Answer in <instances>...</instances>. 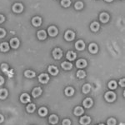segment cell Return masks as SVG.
<instances>
[{
    "label": "cell",
    "instance_id": "cell-1",
    "mask_svg": "<svg viewBox=\"0 0 125 125\" xmlns=\"http://www.w3.org/2000/svg\"><path fill=\"white\" fill-rule=\"evenodd\" d=\"M116 95L113 92L109 91V92H107L106 94H105V99L108 102H113V100L115 99Z\"/></svg>",
    "mask_w": 125,
    "mask_h": 125
},
{
    "label": "cell",
    "instance_id": "cell-2",
    "mask_svg": "<svg viewBox=\"0 0 125 125\" xmlns=\"http://www.w3.org/2000/svg\"><path fill=\"white\" fill-rule=\"evenodd\" d=\"M53 56L55 59H59L62 58L63 56V52L60 48H55V49L53 51Z\"/></svg>",
    "mask_w": 125,
    "mask_h": 125
},
{
    "label": "cell",
    "instance_id": "cell-3",
    "mask_svg": "<svg viewBox=\"0 0 125 125\" xmlns=\"http://www.w3.org/2000/svg\"><path fill=\"white\" fill-rule=\"evenodd\" d=\"M39 80L42 83H47L48 82V80H49V77H48V75L47 73H42L39 75Z\"/></svg>",
    "mask_w": 125,
    "mask_h": 125
},
{
    "label": "cell",
    "instance_id": "cell-4",
    "mask_svg": "<svg viewBox=\"0 0 125 125\" xmlns=\"http://www.w3.org/2000/svg\"><path fill=\"white\" fill-rule=\"evenodd\" d=\"M65 39L68 41H71L73 40L74 39V37H75V34H74V33L73 31H71V30H68V31H67L65 33Z\"/></svg>",
    "mask_w": 125,
    "mask_h": 125
},
{
    "label": "cell",
    "instance_id": "cell-5",
    "mask_svg": "<svg viewBox=\"0 0 125 125\" xmlns=\"http://www.w3.org/2000/svg\"><path fill=\"white\" fill-rule=\"evenodd\" d=\"M48 33L50 36L54 37V36H56L58 34V29L55 26H51L48 28Z\"/></svg>",
    "mask_w": 125,
    "mask_h": 125
},
{
    "label": "cell",
    "instance_id": "cell-6",
    "mask_svg": "<svg viewBox=\"0 0 125 125\" xmlns=\"http://www.w3.org/2000/svg\"><path fill=\"white\" fill-rule=\"evenodd\" d=\"M79 122H80V124L82 125H88L91 122V118H90L89 117H88V116H83L80 118Z\"/></svg>",
    "mask_w": 125,
    "mask_h": 125
},
{
    "label": "cell",
    "instance_id": "cell-7",
    "mask_svg": "<svg viewBox=\"0 0 125 125\" xmlns=\"http://www.w3.org/2000/svg\"><path fill=\"white\" fill-rule=\"evenodd\" d=\"M20 101L23 104L30 102V96L28 93H23L20 97Z\"/></svg>",
    "mask_w": 125,
    "mask_h": 125
},
{
    "label": "cell",
    "instance_id": "cell-8",
    "mask_svg": "<svg viewBox=\"0 0 125 125\" xmlns=\"http://www.w3.org/2000/svg\"><path fill=\"white\" fill-rule=\"evenodd\" d=\"M23 9V7L21 3H15V4L13 6V10L15 13H21Z\"/></svg>",
    "mask_w": 125,
    "mask_h": 125
},
{
    "label": "cell",
    "instance_id": "cell-9",
    "mask_svg": "<svg viewBox=\"0 0 125 125\" xmlns=\"http://www.w3.org/2000/svg\"><path fill=\"white\" fill-rule=\"evenodd\" d=\"M10 45L13 48H17L19 46V40L16 38H13L10 40Z\"/></svg>",
    "mask_w": 125,
    "mask_h": 125
},
{
    "label": "cell",
    "instance_id": "cell-10",
    "mask_svg": "<svg viewBox=\"0 0 125 125\" xmlns=\"http://www.w3.org/2000/svg\"><path fill=\"white\" fill-rule=\"evenodd\" d=\"M76 66L79 68H83L84 67L87 66V62L84 59H79L78 60V62L76 63Z\"/></svg>",
    "mask_w": 125,
    "mask_h": 125
},
{
    "label": "cell",
    "instance_id": "cell-11",
    "mask_svg": "<svg viewBox=\"0 0 125 125\" xmlns=\"http://www.w3.org/2000/svg\"><path fill=\"white\" fill-rule=\"evenodd\" d=\"M75 48L78 50H83L85 48V43L83 40H79L75 43Z\"/></svg>",
    "mask_w": 125,
    "mask_h": 125
},
{
    "label": "cell",
    "instance_id": "cell-12",
    "mask_svg": "<svg viewBox=\"0 0 125 125\" xmlns=\"http://www.w3.org/2000/svg\"><path fill=\"white\" fill-rule=\"evenodd\" d=\"M48 72L49 73H51L52 75H56L59 73V70H58V68L53 65H51V66L48 67Z\"/></svg>",
    "mask_w": 125,
    "mask_h": 125
},
{
    "label": "cell",
    "instance_id": "cell-13",
    "mask_svg": "<svg viewBox=\"0 0 125 125\" xmlns=\"http://www.w3.org/2000/svg\"><path fill=\"white\" fill-rule=\"evenodd\" d=\"M83 106H84L85 108H88L93 105V100H92L91 99H89V98H88V99H84V101H83Z\"/></svg>",
    "mask_w": 125,
    "mask_h": 125
},
{
    "label": "cell",
    "instance_id": "cell-14",
    "mask_svg": "<svg viewBox=\"0 0 125 125\" xmlns=\"http://www.w3.org/2000/svg\"><path fill=\"white\" fill-rule=\"evenodd\" d=\"M42 93V89L41 88H39V87H37V88H35L33 90V96L34 98H37L39 97V96H40V94Z\"/></svg>",
    "mask_w": 125,
    "mask_h": 125
},
{
    "label": "cell",
    "instance_id": "cell-15",
    "mask_svg": "<svg viewBox=\"0 0 125 125\" xmlns=\"http://www.w3.org/2000/svg\"><path fill=\"white\" fill-rule=\"evenodd\" d=\"M88 49H89L90 53H96L98 52V46L97 44H95V43H91V44H89V46H88Z\"/></svg>",
    "mask_w": 125,
    "mask_h": 125
},
{
    "label": "cell",
    "instance_id": "cell-16",
    "mask_svg": "<svg viewBox=\"0 0 125 125\" xmlns=\"http://www.w3.org/2000/svg\"><path fill=\"white\" fill-rule=\"evenodd\" d=\"M108 19H109V16L107 13H102L100 14V21L103 23H107L108 21Z\"/></svg>",
    "mask_w": 125,
    "mask_h": 125
},
{
    "label": "cell",
    "instance_id": "cell-17",
    "mask_svg": "<svg viewBox=\"0 0 125 125\" xmlns=\"http://www.w3.org/2000/svg\"><path fill=\"white\" fill-rule=\"evenodd\" d=\"M32 23H33V24L34 26H36V27L39 26V25L41 24V23H42L41 18H39V17H34L33 19V20H32Z\"/></svg>",
    "mask_w": 125,
    "mask_h": 125
},
{
    "label": "cell",
    "instance_id": "cell-18",
    "mask_svg": "<svg viewBox=\"0 0 125 125\" xmlns=\"http://www.w3.org/2000/svg\"><path fill=\"white\" fill-rule=\"evenodd\" d=\"M66 57H67V59L70 61L74 60V59H76V53L73 51H68V53H67V55H66Z\"/></svg>",
    "mask_w": 125,
    "mask_h": 125
},
{
    "label": "cell",
    "instance_id": "cell-19",
    "mask_svg": "<svg viewBox=\"0 0 125 125\" xmlns=\"http://www.w3.org/2000/svg\"><path fill=\"white\" fill-rule=\"evenodd\" d=\"M37 35H38V38H39V39L43 40V39H46L47 34H46V32H45L44 30H40V31L38 32Z\"/></svg>",
    "mask_w": 125,
    "mask_h": 125
},
{
    "label": "cell",
    "instance_id": "cell-20",
    "mask_svg": "<svg viewBox=\"0 0 125 125\" xmlns=\"http://www.w3.org/2000/svg\"><path fill=\"white\" fill-rule=\"evenodd\" d=\"M62 68H63V69L65 70H69L72 68V67H73V65H72L71 63H68V62H63L62 63Z\"/></svg>",
    "mask_w": 125,
    "mask_h": 125
},
{
    "label": "cell",
    "instance_id": "cell-21",
    "mask_svg": "<svg viewBox=\"0 0 125 125\" xmlns=\"http://www.w3.org/2000/svg\"><path fill=\"white\" fill-rule=\"evenodd\" d=\"M58 121H59V118H58L57 115L55 114H53L49 117V123L52 124H55L58 123Z\"/></svg>",
    "mask_w": 125,
    "mask_h": 125
},
{
    "label": "cell",
    "instance_id": "cell-22",
    "mask_svg": "<svg viewBox=\"0 0 125 125\" xmlns=\"http://www.w3.org/2000/svg\"><path fill=\"white\" fill-rule=\"evenodd\" d=\"M0 49H1L2 52H7L8 49H9V46L7 43H2L0 44Z\"/></svg>",
    "mask_w": 125,
    "mask_h": 125
},
{
    "label": "cell",
    "instance_id": "cell-23",
    "mask_svg": "<svg viewBox=\"0 0 125 125\" xmlns=\"http://www.w3.org/2000/svg\"><path fill=\"white\" fill-rule=\"evenodd\" d=\"M8 96V91L5 88L0 89V99H4Z\"/></svg>",
    "mask_w": 125,
    "mask_h": 125
},
{
    "label": "cell",
    "instance_id": "cell-24",
    "mask_svg": "<svg viewBox=\"0 0 125 125\" xmlns=\"http://www.w3.org/2000/svg\"><path fill=\"white\" fill-rule=\"evenodd\" d=\"M47 113H48V109H47L46 108H44V107H42V108H39V114L40 116H42V117H44V116L47 115Z\"/></svg>",
    "mask_w": 125,
    "mask_h": 125
},
{
    "label": "cell",
    "instance_id": "cell-25",
    "mask_svg": "<svg viewBox=\"0 0 125 125\" xmlns=\"http://www.w3.org/2000/svg\"><path fill=\"white\" fill-rule=\"evenodd\" d=\"M83 113V109L82 107H76L75 109H74V114L79 116V115H82Z\"/></svg>",
    "mask_w": 125,
    "mask_h": 125
},
{
    "label": "cell",
    "instance_id": "cell-26",
    "mask_svg": "<svg viewBox=\"0 0 125 125\" xmlns=\"http://www.w3.org/2000/svg\"><path fill=\"white\" fill-rule=\"evenodd\" d=\"M74 93V89L72 87H68V88L65 89V94L67 96H72Z\"/></svg>",
    "mask_w": 125,
    "mask_h": 125
},
{
    "label": "cell",
    "instance_id": "cell-27",
    "mask_svg": "<svg viewBox=\"0 0 125 125\" xmlns=\"http://www.w3.org/2000/svg\"><path fill=\"white\" fill-rule=\"evenodd\" d=\"M90 28H91V29L93 30V31H94V32L98 31V30H99V23H97V22H93V23L91 24V26H90Z\"/></svg>",
    "mask_w": 125,
    "mask_h": 125
},
{
    "label": "cell",
    "instance_id": "cell-28",
    "mask_svg": "<svg viewBox=\"0 0 125 125\" xmlns=\"http://www.w3.org/2000/svg\"><path fill=\"white\" fill-rule=\"evenodd\" d=\"M24 74L27 78H33L34 76H35V73H34L33 71H31V70H27V71H25Z\"/></svg>",
    "mask_w": 125,
    "mask_h": 125
},
{
    "label": "cell",
    "instance_id": "cell-29",
    "mask_svg": "<svg viewBox=\"0 0 125 125\" xmlns=\"http://www.w3.org/2000/svg\"><path fill=\"white\" fill-rule=\"evenodd\" d=\"M34 110H35V105L33 104H30L27 106V111H28V113H33Z\"/></svg>",
    "mask_w": 125,
    "mask_h": 125
},
{
    "label": "cell",
    "instance_id": "cell-30",
    "mask_svg": "<svg viewBox=\"0 0 125 125\" xmlns=\"http://www.w3.org/2000/svg\"><path fill=\"white\" fill-rule=\"evenodd\" d=\"M116 87H117V83H116L114 80H112L108 83V88H109L110 89H115Z\"/></svg>",
    "mask_w": 125,
    "mask_h": 125
},
{
    "label": "cell",
    "instance_id": "cell-31",
    "mask_svg": "<svg viewBox=\"0 0 125 125\" xmlns=\"http://www.w3.org/2000/svg\"><path fill=\"white\" fill-rule=\"evenodd\" d=\"M90 89H91V86H90L89 84H84L83 87V92L84 93H88V92L90 91Z\"/></svg>",
    "mask_w": 125,
    "mask_h": 125
},
{
    "label": "cell",
    "instance_id": "cell-32",
    "mask_svg": "<svg viewBox=\"0 0 125 125\" xmlns=\"http://www.w3.org/2000/svg\"><path fill=\"white\" fill-rule=\"evenodd\" d=\"M61 4H62V6L67 8V7L70 6L71 1H70V0H62V1H61Z\"/></svg>",
    "mask_w": 125,
    "mask_h": 125
},
{
    "label": "cell",
    "instance_id": "cell-33",
    "mask_svg": "<svg viewBox=\"0 0 125 125\" xmlns=\"http://www.w3.org/2000/svg\"><path fill=\"white\" fill-rule=\"evenodd\" d=\"M77 76H78V78H79V79H83V78L86 76V73H85V72L83 71V70H79V71H78V73H77Z\"/></svg>",
    "mask_w": 125,
    "mask_h": 125
},
{
    "label": "cell",
    "instance_id": "cell-34",
    "mask_svg": "<svg viewBox=\"0 0 125 125\" xmlns=\"http://www.w3.org/2000/svg\"><path fill=\"white\" fill-rule=\"evenodd\" d=\"M83 7V4L82 2H77V3H75V8L76 9L79 10V9H81Z\"/></svg>",
    "mask_w": 125,
    "mask_h": 125
},
{
    "label": "cell",
    "instance_id": "cell-35",
    "mask_svg": "<svg viewBox=\"0 0 125 125\" xmlns=\"http://www.w3.org/2000/svg\"><path fill=\"white\" fill-rule=\"evenodd\" d=\"M107 123H108V125H115L116 124V120L114 118H109Z\"/></svg>",
    "mask_w": 125,
    "mask_h": 125
},
{
    "label": "cell",
    "instance_id": "cell-36",
    "mask_svg": "<svg viewBox=\"0 0 125 125\" xmlns=\"http://www.w3.org/2000/svg\"><path fill=\"white\" fill-rule=\"evenodd\" d=\"M1 68H2V70H3V72H5V73H7L8 72V67L7 64H5V63H3V64L1 65Z\"/></svg>",
    "mask_w": 125,
    "mask_h": 125
},
{
    "label": "cell",
    "instance_id": "cell-37",
    "mask_svg": "<svg viewBox=\"0 0 125 125\" xmlns=\"http://www.w3.org/2000/svg\"><path fill=\"white\" fill-rule=\"evenodd\" d=\"M6 35V32L3 28H0V38H3Z\"/></svg>",
    "mask_w": 125,
    "mask_h": 125
},
{
    "label": "cell",
    "instance_id": "cell-38",
    "mask_svg": "<svg viewBox=\"0 0 125 125\" xmlns=\"http://www.w3.org/2000/svg\"><path fill=\"white\" fill-rule=\"evenodd\" d=\"M71 124V121L69 119H64L63 121V125H70Z\"/></svg>",
    "mask_w": 125,
    "mask_h": 125
},
{
    "label": "cell",
    "instance_id": "cell-39",
    "mask_svg": "<svg viewBox=\"0 0 125 125\" xmlns=\"http://www.w3.org/2000/svg\"><path fill=\"white\" fill-rule=\"evenodd\" d=\"M119 84H120V86L122 87H124L125 85V79H122L120 81H119Z\"/></svg>",
    "mask_w": 125,
    "mask_h": 125
},
{
    "label": "cell",
    "instance_id": "cell-40",
    "mask_svg": "<svg viewBox=\"0 0 125 125\" xmlns=\"http://www.w3.org/2000/svg\"><path fill=\"white\" fill-rule=\"evenodd\" d=\"M4 16H3L2 14H0V23H3V21H4Z\"/></svg>",
    "mask_w": 125,
    "mask_h": 125
},
{
    "label": "cell",
    "instance_id": "cell-41",
    "mask_svg": "<svg viewBox=\"0 0 125 125\" xmlns=\"http://www.w3.org/2000/svg\"><path fill=\"white\" fill-rule=\"evenodd\" d=\"M3 83H4V79H3V77H1V76H0V85H2Z\"/></svg>",
    "mask_w": 125,
    "mask_h": 125
},
{
    "label": "cell",
    "instance_id": "cell-42",
    "mask_svg": "<svg viewBox=\"0 0 125 125\" xmlns=\"http://www.w3.org/2000/svg\"><path fill=\"white\" fill-rule=\"evenodd\" d=\"M3 119H4V118H3V116L2 115V114H0V124H1V123L3 122Z\"/></svg>",
    "mask_w": 125,
    "mask_h": 125
},
{
    "label": "cell",
    "instance_id": "cell-43",
    "mask_svg": "<svg viewBox=\"0 0 125 125\" xmlns=\"http://www.w3.org/2000/svg\"><path fill=\"white\" fill-rule=\"evenodd\" d=\"M105 1H107V2H111V1H113V0H105Z\"/></svg>",
    "mask_w": 125,
    "mask_h": 125
},
{
    "label": "cell",
    "instance_id": "cell-44",
    "mask_svg": "<svg viewBox=\"0 0 125 125\" xmlns=\"http://www.w3.org/2000/svg\"><path fill=\"white\" fill-rule=\"evenodd\" d=\"M99 125H104V124H99Z\"/></svg>",
    "mask_w": 125,
    "mask_h": 125
}]
</instances>
